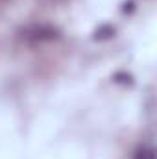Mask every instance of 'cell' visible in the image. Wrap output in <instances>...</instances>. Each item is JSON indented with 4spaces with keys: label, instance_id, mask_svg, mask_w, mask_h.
<instances>
[{
    "label": "cell",
    "instance_id": "cell-1",
    "mask_svg": "<svg viewBox=\"0 0 157 159\" xmlns=\"http://www.w3.org/2000/svg\"><path fill=\"white\" fill-rule=\"evenodd\" d=\"M32 37L34 39H54V37H57V32L52 26L41 24V26H34L32 28Z\"/></svg>",
    "mask_w": 157,
    "mask_h": 159
},
{
    "label": "cell",
    "instance_id": "cell-2",
    "mask_svg": "<svg viewBox=\"0 0 157 159\" xmlns=\"http://www.w3.org/2000/svg\"><path fill=\"white\" fill-rule=\"evenodd\" d=\"M113 34H115V30H113L111 26H102L100 30H96V35H94V37H96V39H109Z\"/></svg>",
    "mask_w": 157,
    "mask_h": 159
},
{
    "label": "cell",
    "instance_id": "cell-3",
    "mask_svg": "<svg viewBox=\"0 0 157 159\" xmlns=\"http://www.w3.org/2000/svg\"><path fill=\"white\" fill-rule=\"evenodd\" d=\"M135 159H154V154H152V152H144V150H142V152H139V154H137V157Z\"/></svg>",
    "mask_w": 157,
    "mask_h": 159
}]
</instances>
